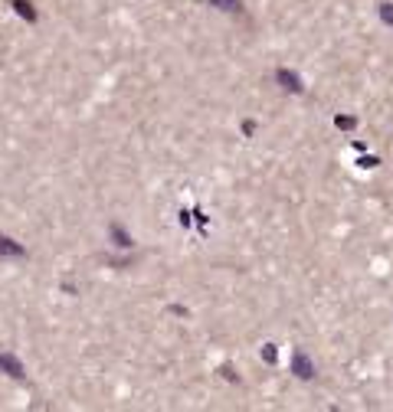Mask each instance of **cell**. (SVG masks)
Here are the masks:
<instances>
[{
    "instance_id": "obj_3",
    "label": "cell",
    "mask_w": 393,
    "mask_h": 412,
    "mask_svg": "<svg viewBox=\"0 0 393 412\" xmlns=\"http://www.w3.org/2000/svg\"><path fill=\"white\" fill-rule=\"evenodd\" d=\"M210 7H219L226 13H242V0H207Z\"/></svg>"
},
{
    "instance_id": "obj_5",
    "label": "cell",
    "mask_w": 393,
    "mask_h": 412,
    "mask_svg": "<svg viewBox=\"0 0 393 412\" xmlns=\"http://www.w3.org/2000/svg\"><path fill=\"white\" fill-rule=\"evenodd\" d=\"M380 17L387 26H393V3H380Z\"/></svg>"
},
{
    "instance_id": "obj_4",
    "label": "cell",
    "mask_w": 393,
    "mask_h": 412,
    "mask_svg": "<svg viewBox=\"0 0 393 412\" xmlns=\"http://www.w3.org/2000/svg\"><path fill=\"white\" fill-rule=\"evenodd\" d=\"M20 246L17 242H10V239H0V255H20Z\"/></svg>"
},
{
    "instance_id": "obj_1",
    "label": "cell",
    "mask_w": 393,
    "mask_h": 412,
    "mask_svg": "<svg viewBox=\"0 0 393 412\" xmlns=\"http://www.w3.org/2000/svg\"><path fill=\"white\" fill-rule=\"evenodd\" d=\"M292 373L298 376V380H311V376H315V367H311V360H308L302 350L292 357Z\"/></svg>"
},
{
    "instance_id": "obj_6",
    "label": "cell",
    "mask_w": 393,
    "mask_h": 412,
    "mask_svg": "<svg viewBox=\"0 0 393 412\" xmlns=\"http://www.w3.org/2000/svg\"><path fill=\"white\" fill-rule=\"evenodd\" d=\"M334 124H338V128H344V131H350L354 124H357V118H350V115H344V118H341V115H338V121H334Z\"/></svg>"
},
{
    "instance_id": "obj_2",
    "label": "cell",
    "mask_w": 393,
    "mask_h": 412,
    "mask_svg": "<svg viewBox=\"0 0 393 412\" xmlns=\"http://www.w3.org/2000/svg\"><path fill=\"white\" fill-rule=\"evenodd\" d=\"M275 79H279V82H282V88H288V92H302V79L295 76V72H288V69H279V72H275Z\"/></svg>"
},
{
    "instance_id": "obj_7",
    "label": "cell",
    "mask_w": 393,
    "mask_h": 412,
    "mask_svg": "<svg viewBox=\"0 0 393 412\" xmlns=\"http://www.w3.org/2000/svg\"><path fill=\"white\" fill-rule=\"evenodd\" d=\"M377 164H380L377 157H360V161H357V167H377Z\"/></svg>"
}]
</instances>
